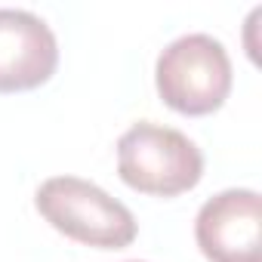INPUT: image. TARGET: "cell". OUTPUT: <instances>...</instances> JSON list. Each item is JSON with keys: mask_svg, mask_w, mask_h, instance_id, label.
Here are the masks:
<instances>
[{"mask_svg": "<svg viewBox=\"0 0 262 262\" xmlns=\"http://www.w3.org/2000/svg\"><path fill=\"white\" fill-rule=\"evenodd\" d=\"M34 207L59 234L96 250H123L139 234L126 204L80 176L47 179L34 194Z\"/></svg>", "mask_w": 262, "mask_h": 262, "instance_id": "cell-1", "label": "cell"}, {"mask_svg": "<svg viewBox=\"0 0 262 262\" xmlns=\"http://www.w3.org/2000/svg\"><path fill=\"white\" fill-rule=\"evenodd\" d=\"M117 176L139 194L179 198L201 182L204 155L179 129L139 120L117 139Z\"/></svg>", "mask_w": 262, "mask_h": 262, "instance_id": "cell-2", "label": "cell"}, {"mask_svg": "<svg viewBox=\"0 0 262 262\" xmlns=\"http://www.w3.org/2000/svg\"><path fill=\"white\" fill-rule=\"evenodd\" d=\"M231 59L210 34H185L173 40L155 65V86L167 108L185 117H204L231 96Z\"/></svg>", "mask_w": 262, "mask_h": 262, "instance_id": "cell-3", "label": "cell"}, {"mask_svg": "<svg viewBox=\"0 0 262 262\" xmlns=\"http://www.w3.org/2000/svg\"><path fill=\"white\" fill-rule=\"evenodd\" d=\"M194 241L210 262H262V201L253 188L213 194L194 219Z\"/></svg>", "mask_w": 262, "mask_h": 262, "instance_id": "cell-4", "label": "cell"}, {"mask_svg": "<svg viewBox=\"0 0 262 262\" xmlns=\"http://www.w3.org/2000/svg\"><path fill=\"white\" fill-rule=\"evenodd\" d=\"M59 68L53 28L28 10H0V93L43 86Z\"/></svg>", "mask_w": 262, "mask_h": 262, "instance_id": "cell-5", "label": "cell"}, {"mask_svg": "<svg viewBox=\"0 0 262 262\" xmlns=\"http://www.w3.org/2000/svg\"><path fill=\"white\" fill-rule=\"evenodd\" d=\"M136 262H139V259H136Z\"/></svg>", "mask_w": 262, "mask_h": 262, "instance_id": "cell-6", "label": "cell"}]
</instances>
